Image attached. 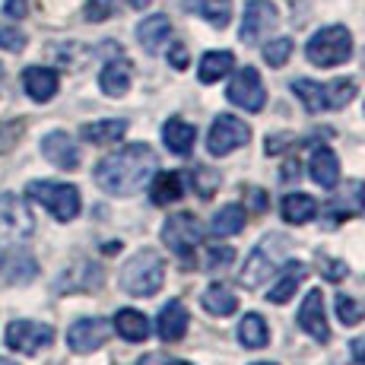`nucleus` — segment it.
<instances>
[{
	"label": "nucleus",
	"mask_w": 365,
	"mask_h": 365,
	"mask_svg": "<svg viewBox=\"0 0 365 365\" xmlns=\"http://www.w3.org/2000/svg\"><path fill=\"white\" fill-rule=\"evenodd\" d=\"M26 194L61 222L76 220V213H80V191L73 185H64V181H29Z\"/></svg>",
	"instance_id": "5"
},
{
	"label": "nucleus",
	"mask_w": 365,
	"mask_h": 365,
	"mask_svg": "<svg viewBox=\"0 0 365 365\" xmlns=\"http://www.w3.org/2000/svg\"><path fill=\"white\" fill-rule=\"evenodd\" d=\"M35 273H38V264H35V257H29L26 251L6 255L4 261H0V277H4L10 286L29 283V279H35Z\"/></svg>",
	"instance_id": "25"
},
{
	"label": "nucleus",
	"mask_w": 365,
	"mask_h": 365,
	"mask_svg": "<svg viewBox=\"0 0 365 365\" xmlns=\"http://www.w3.org/2000/svg\"><path fill=\"white\" fill-rule=\"evenodd\" d=\"M200 238H203V232H200L197 220H194L191 213H175V216H168L165 226H163V242H165L168 248H172L185 264L194 257V251H197Z\"/></svg>",
	"instance_id": "7"
},
{
	"label": "nucleus",
	"mask_w": 365,
	"mask_h": 365,
	"mask_svg": "<svg viewBox=\"0 0 365 365\" xmlns=\"http://www.w3.org/2000/svg\"><path fill=\"white\" fill-rule=\"evenodd\" d=\"M128 133V121L121 118H108V121H93V124H83L80 128V137L93 146H108V143H118V140Z\"/></svg>",
	"instance_id": "24"
},
{
	"label": "nucleus",
	"mask_w": 365,
	"mask_h": 365,
	"mask_svg": "<svg viewBox=\"0 0 365 365\" xmlns=\"http://www.w3.org/2000/svg\"><path fill=\"white\" fill-rule=\"evenodd\" d=\"M58 73L51 67H26L23 73V89L32 102H51L58 93Z\"/></svg>",
	"instance_id": "18"
},
{
	"label": "nucleus",
	"mask_w": 365,
	"mask_h": 365,
	"mask_svg": "<svg viewBox=\"0 0 365 365\" xmlns=\"http://www.w3.org/2000/svg\"><path fill=\"white\" fill-rule=\"evenodd\" d=\"M251 140V128L235 115H220L207 133V150L213 156H229Z\"/></svg>",
	"instance_id": "8"
},
{
	"label": "nucleus",
	"mask_w": 365,
	"mask_h": 365,
	"mask_svg": "<svg viewBox=\"0 0 365 365\" xmlns=\"http://www.w3.org/2000/svg\"><path fill=\"white\" fill-rule=\"evenodd\" d=\"M277 19H279V10L270 4V0H251V4L245 6L238 38H242L245 45H257V41L277 26Z\"/></svg>",
	"instance_id": "11"
},
{
	"label": "nucleus",
	"mask_w": 365,
	"mask_h": 365,
	"mask_svg": "<svg viewBox=\"0 0 365 365\" xmlns=\"http://www.w3.org/2000/svg\"><path fill=\"white\" fill-rule=\"evenodd\" d=\"M229 102L238 105V108L245 111H261L264 102H267V89L261 83V73H257L255 67H242L238 73L232 76V83H229Z\"/></svg>",
	"instance_id": "10"
},
{
	"label": "nucleus",
	"mask_w": 365,
	"mask_h": 365,
	"mask_svg": "<svg viewBox=\"0 0 365 365\" xmlns=\"http://www.w3.org/2000/svg\"><path fill=\"white\" fill-rule=\"evenodd\" d=\"M115 13H118V0H89L83 16H86L89 23H105V19H111Z\"/></svg>",
	"instance_id": "39"
},
{
	"label": "nucleus",
	"mask_w": 365,
	"mask_h": 365,
	"mask_svg": "<svg viewBox=\"0 0 365 365\" xmlns=\"http://www.w3.org/2000/svg\"><path fill=\"white\" fill-rule=\"evenodd\" d=\"M353 359L359 362V365H365V336H362V340H356V343H353Z\"/></svg>",
	"instance_id": "47"
},
{
	"label": "nucleus",
	"mask_w": 365,
	"mask_h": 365,
	"mask_svg": "<svg viewBox=\"0 0 365 365\" xmlns=\"http://www.w3.org/2000/svg\"><path fill=\"white\" fill-rule=\"evenodd\" d=\"M130 83H133V70H130V61H124V58L108 61V64L102 67V73H99L102 93L111 96V99H118V96L128 93Z\"/></svg>",
	"instance_id": "21"
},
{
	"label": "nucleus",
	"mask_w": 365,
	"mask_h": 365,
	"mask_svg": "<svg viewBox=\"0 0 365 365\" xmlns=\"http://www.w3.org/2000/svg\"><path fill=\"white\" fill-rule=\"evenodd\" d=\"M324 89H327V111L346 108L356 96V80H334V83H324Z\"/></svg>",
	"instance_id": "35"
},
{
	"label": "nucleus",
	"mask_w": 365,
	"mask_h": 365,
	"mask_svg": "<svg viewBox=\"0 0 365 365\" xmlns=\"http://www.w3.org/2000/svg\"><path fill=\"white\" fill-rule=\"evenodd\" d=\"M200 16L216 29H226L232 19V0H200Z\"/></svg>",
	"instance_id": "34"
},
{
	"label": "nucleus",
	"mask_w": 365,
	"mask_h": 365,
	"mask_svg": "<svg viewBox=\"0 0 365 365\" xmlns=\"http://www.w3.org/2000/svg\"><path fill=\"white\" fill-rule=\"evenodd\" d=\"M187 324H191V314H187V308L181 305L178 299H172L168 305L159 312L156 318V334L163 343H178L181 336L187 334Z\"/></svg>",
	"instance_id": "16"
},
{
	"label": "nucleus",
	"mask_w": 365,
	"mask_h": 365,
	"mask_svg": "<svg viewBox=\"0 0 365 365\" xmlns=\"http://www.w3.org/2000/svg\"><path fill=\"white\" fill-rule=\"evenodd\" d=\"M235 261V251L229 245H210L207 251V270H222Z\"/></svg>",
	"instance_id": "40"
},
{
	"label": "nucleus",
	"mask_w": 365,
	"mask_h": 365,
	"mask_svg": "<svg viewBox=\"0 0 365 365\" xmlns=\"http://www.w3.org/2000/svg\"><path fill=\"white\" fill-rule=\"evenodd\" d=\"M168 61H172L175 70H185V67H187V51H185V45H178V41H175V45L168 48Z\"/></svg>",
	"instance_id": "45"
},
{
	"label": "nucleus",
	"mask_w": 365,
	"mask_h": 365,
	"mask_svg": "<svg viewBox=\"0 0 365 365\" xmlns=\"http://www.w3.org/2000/svg\"><path fill=\"white\" fill-rule=\"evenodd\" d=\"M153 0H130V6H137V10H143V6H150Z\"/></svg>",
	"instance_id": "49"
},
{
	"label": "nucleus",
	"mask_w": 365,
	"mask_h": 365,
	"mask_svg": "<svg viewBox=\"0 0 365 365\" xmlns=\"http://www.w3.org/2000/svg\"><path fill=\"white\" fill-rule=\"evenodd\" d=\"M232 67H235L232 51H207L200 58L197 76H200V83H220Z\"/></svg>",
	"instance_id": "31"
},
{
	"label": "nucleus",
	"mask_w": 365,
	"mask_h": 365,
	"mask_svg": "<svg viewBox=\"0 0 365 365\" xmlns=\"http://www.w3.org/2000/svg\"><path fill=\"white\" fill-rule=\"evenodd\" d=\"M286 255H289V238L283 232H270L245 261V270L238 273L242 286L245 289H261L267 279L279 273V264L286 261Z\"/></svg>",
	"instance_id": "3"
},
{
	"label": "nucleus",
	"mask_w": 365,
	"mask_h": 365,
	"mask_svg": "<svg viewBox=\"0 0 365 365\" xmlns=\"http://www.w3.org/2000/svg\"><path fill=\"white\" fill-rule=\"evenodd\" d=\"M137 38L150 54H159L168 45V38H172V23H168V16H163V13L146 16L143 23L137 26Z\"/></svg>",
	"instance_id": "19"
},
{
	"label": "nucleus",
	"mask_w": 365,
	"mask_h": 365,
	"mask_svg": "<svg viewBox=\"0 0 365 365\" xmlns=\"http://www.w3.org/2000/svg\"><path fill=\"white\" fill-rule=\"evenodd\" d=\"M4 340H6V346L16 349V353L32 356V353H38V349L51 346L54 327L51 324H41V321H13V324L6 327Z\"/></svg>",
	"instance_id": "9"
},
{
	"label": "nucleus",
	"mask_w": 365,
	"mask_h": 365,
	"mask_svg": "<svg viewBox=\"0 0 365 365\" xmlns=\"http://www.w3.org/2000/svg\"><path fill=\"white\" fill-rule=\"evenodd\" d=\"M245 200L251 203V210H255V213H264V210H267V194L261 191V187H248V191H245Z\"/></svg>",
	"instance_id": "44"
},
{
	"label": "nucleus",
	"mask_w": 365,
	"mask_h": 365,
	"mask_svg": "<svg viewBox=\"0 0 365 365\" xmlns=\"http://www.w3.org/2000/svg\"><path fill=\"white\" fill-rule=\"evenodd\" d=\"M19 130H23V124H13L10 130H6V128H0V153H4V150H10V146H13V140L19 137Z\"/></svg>",
	"instance_id": "46"
},
{
	"label": "nucleus",
	"mask_w": 365,
	"mask_h": 365,
	"mask_svg": "<svg viewBox=\"0 0 365 365\" xmlns=\"http://www.w3.org/2000/svg\"><path fill=\"white\" fill-rule=\"evenodd\" d=\"M279 210H283V220L286 222L302 226V222L314 220V213H318V200L308 197V194H302V191H292V194H286V197H283Z\"/></svg>",
	"instance_id": "27"
},
{
	"label": "nucleus",
	"mask_w": 365,
	"mask_h": 365,
	"mask_svg": "<svg viewBox=\"0 0 365 365\" xmlns=\"http://www.w3.org/2000/svg\"><path fill=\"white\" fill-rule=\"evenodd\" d=\"M238 340H242L245 349H264L267 340H270V327H267V321L261 314L251 312L238 321Z\"/></svg>",
	"instance_id": "30"
},
{
	"label": "nucleus",
	"mask_w": 365,
	"mask_h": 365,
	"mask_svg": "<svg viewBox=\"0 0 365 365\" xmlns=\"http://www.w3.org/2000/svg\"><path fill=\"white\" fill-rule=\"evenodd\" d=\"M336 314H340L343 324H359V321L365 318V308L356 302L353 296H336Z\"/></svg>",
	"instance_id": "38"
},
{
	"label": "nucleus",
	"mask_w": 365,
	"mask_h": 365,
	"mask_svg": "<svg viewBox=\"0 0 365 365\" xmlns=\"http://www.w3.org/2000/svg\"><path fill=\"white\" fill-rule=\"evenodd\" d=\"M203 308H207L210 314H216V318H226V314H235V308H238V296L229 286H222V283H213V286H207L203 289Z\"/></svg>",
	"instance_id": "28"
},
{
	"label": "nucleus",
	"mask_w": 365,
	"mask_h": 365,
	"mask_svg": "<svg viewBox=\"0 0 365 365\" xmlns=\"http://www.w3.org/2000/svg\"><path fill=\"white\" fill-rule=\"evenodd\" d=\"M289 54H292V38H273L270 45L264 48V61L270 67H283L286 61H289Z\"/></svg>",
	"instance_id": "37"
},
{
	"label": "nucleus",
	"mask_w": 365,
	"mask_h": 365,
	"mask_svg": "<svg viewBox=\"0 0 365 365\" xmlns=\"http://www.w3.org/2000/svg\"><path fill=\"white\" fill-rule=\"evenodd\" d=\"M0 365H19V362H13V359H6V356H0Z\"/></svg>",
	"instance_id": "50"
},
{
	"label": "nucleus",
	"mask_w": 365,
	"mask_h": 365,
	"mask_svg": "<svg viewBox=\"0 0 365 365\" xmlns=\"http://www.w3.org/2000/svg\"><path fill=\"white\" fill-rule=\"evenodd\" d=\"M115 331L128 343H143L153 327H150V318H146L143 312H137V308H121V312L115 314Z\"/></svg>",
	"instance_id": "23"
},
{
	"label": "nucleus",
	"mask_w": 365,
	"mask_h": 365,
	"mask_svg": "<svg viewBox=\"0 0 365 365\" xmlns=\"http://www.w3.org/2000/svg\"><path fill=\"white\" fill-rule=\"evenodd\" d=\"M0 83H4V67H0Z\"/></svg>",
	"instance_id": "54"
},
{
	"label": "nucleus",
	"mask_w": 365,
	"mask_h": 365,
	"mask_svg": "<svg viewBox=\"0 0 365 365\" xmlns=\"http://www.w3.org/2000/svg\"><path fill=\"white\" fill-rule=\"evenodd\" d=\"M115 251H121V242H105V255H115Z\"/></svg>",
	"instance_id": "48"
},
{
	"label": "nucleus",
	"mask_w": 365,
	"mask_h": 365,
	"mask_svg": "<svg viewBox=\"0 0 365 365\" xmlns=\"http://www.w3.org/2000/svg\"><path fill=\"white\" fill-rule=\"evenodd\" d=\"M305 54L314 67H336L346 64L353 54V35L346 26H327V29L314 32L305 45Z\"/></svg>",
	"instance_id": "4"
},
{
	"label": "nucleus",
	"mask_w": 365,
	"mask_h": 365,
	"mask_svg": "<svg viewBox=\"0 0 365 365\" xmlns=\"http://www.w3.org/2000/svg\"><path fill=\"white\" fill-rule=\"evenodd\" d=\"M105 283V270L93 261H76L73 267H67L61 273V279L54 283L58 292H93Z\"/></svg>",
	"instance_id": "13"
},
{
	"label": "nucleus",
	"mask_w": 365,
	"mask_h": 365,
	"mask_svg": "<svg viewBox=\"0 0 365 365\" xmlns=\"http://www.w3.org/2000/svg\"><path fill=\"white\" fill-rule=\"evenodd\" d=\"M185 194V185H181V175L178 172H159L150 185V197L156 207H168Z\"/></svg>",
	"instance_id": "29"
},
{
	"label": "nucleus",
	"mask_w": 365,
	"mask_h": 365,
	"mask_svg": "<svg viewBox=\"0 0 365 365\" xmlns=\"http://www.w3.org/2000/svg\"><path fill=\"white\" fill-rule=\"evenodd\" d=\"M292 93H296V99L305 105L312 115H318V111H327V89H324V83L292 80Z\"/></svg>",
	"instance_id": "33"
},
{
	"label": "nucleus",
	"mask_w": 365,
	"mask_h": 365,
	"mask_svg": "<svg viewBox=\"0 0 365 365\" xmlns=\"http://www.w3.org/2000/svg\"><path fill=\"white\" fill-rule=\"evenodd\" d=\"M321 273H324L327 279H331V283H340L343 277H346V264L343 261H331V257H321Z\"/></svg>",
	"instance_id": "42"
},
{
	"label": "nucleus",
	"mask_w": 365,
	"mask_h": 365,
	"mask_svg": "<svg viewBox=\"0 0 365 365\" xmlns=\"http://www.w3.org/2000/svg\"><path fill=\"white\" fill-rule=\"evenodd\" d=\"M108 334H111V327L102 318H80L67 331V343L73 353H93V349H99L108 340Z\"/></svg>",
	"instance_id": "14"
},
{
	"label": "nucleus",
	"mask_w": 365,
	"mask_h": 365,
	"mask_svg": "<svg viewBox=\"0 0 365 365\" xmlns=\"http://www.w3.org/2000/svg\"><path fill=\"white\" fill-rule=\"evenodd\" d=\"M283 270H286V273H283V279H279V283H273V286H270V292H267V299L277 302V305H286V302L296 296L299 283L308 277V267L302 264V261H296V264H286Z\"/></svg>",
	"instance_id": "26"
},
{
	"label": "nucleus",
	"mask_w": 365,
	"mask_h": 365,
	"mask_svg": "<svg viewBox=\"0 0 365 365\" xmlns=\"http://www.w3.org/2000/svg\"><path fill=\"white\" fill-rule=\"evenodd\" d=\"M0 48L10 54H19L26 48V32L13 29V26H0Z\"/></svg>",
	"instance_id": "41"
},
{
	"label": "nucleus",
	"mask_w": 365,
	"mask_h": 365,
	"mask_svg": "<svg viewBox=\"0 0 365 365\" xmlns=\"http://www.w3.org/2000/svg\"><path fill=\"white\" fill-rule=\"evenodd\" d=\"M41 156H45L51 165L67 168V172L80 168V146H76L73 137L64 130H51L45 140H41Z\"/></svg>",
	"instance_id": "15"
},
{
	"label": "nucleus",
	"mask_w": 365,
	"mask_h": 365,
	"mask_svg": "<svg viewBox=\"0 0 365 365\" xmlns=\"http://www.w3.org/2000/svg\"><path fill=\"white\" fill-rule=\"evenodd\" d=\"M308 175L321 187H334L340 181V159L331 146H314L312 159H308Z\"/></svg>",
	"instance_id": "17"
},
{
	"label": "nucleus",
	"mask_w": 365,
	"mask_h": 365,
	"mask_svg": "<svg viewBox=\"0 0 365 365\" xmlns=\"http://www.w3.org/2000/svg\"><path fill=\"white\" fill-rule=\"evenodd\" d=\"M255 365H277V362H255Z\"/></svg>",
	"instance_id": "53"
},
{
	"label": "nucleus",
	"mask_w": 365,
	"mask_h": 365,
	"mask_svg": "<svg viewBox=\"0 0 365 365\" xmlns=\"http://www.w3.org/2000/svg\"><path fill=\"white\" fill-rule=\"evenodd\" d=\"M163 140L175 156H187L194 150V143H197V128L187 124L185 118H168L163 124Z\"/></svg>",
	"instance_id": "20"
},
{
	"label": "nucleus",
	"mask_w": 365,
	"mask_h": 365,
	"mask_svg": "<svg viewBox=\"0 0 365 365\" xmlns=\"http://www.w3.org/2000/svg\"><path fill=\"white\" fill-rule=\"evenodd\" d=\"M191 185H194V191H197L203 200L213 197V191L220 187V172H213L210 165H194L191 168Z\"/></svg>",
	"instance_id": "36"
},
{
	"label": "nucleus",
	"mask_w": 365,
	"mask_h": 365,
	"mask_svg": "<svg viewBox=\"0 0 365 365\" xmlns=\"http://www.w3.org/2000/svg\"><path fill=\"white\" fill-rule=\"evenodd\" d=\"M165 365H191V362H181V359H175V362H165Z\"/></svg>",
	"instance_id": "52"
},
{
	"label": "nucleus",
	"mask_w": 365,
	"mask_h": 365,
	"mask_svg": "<svg viewBox=\"0 0 365 365\" xmlns=\"http://www.w3.org/2000/svg\"><path fill=\"white\" fill-rule=\"evenodd\" d=\"M165 283V261L159 251H137L121 267V289L133 299H150Z\"/></svg>",
	"instance_id": "2"
},
{
	"label": "nucleus",
	"mask_w": 365,
	"mask_h": 365,
	"mask_svg": "<svg viewBox=\"0 0 365 365\" xmlns=\"http://www.w3.org/2000/svg\"><path fill=\"white\" fill-rule=\"evenodd\" d=\"M359 191H362V213H365V185H359Z\"/></svg>",
	"instance_id": "51"
},
{
	"label": "nucleus",
	"mask_w": 365,
	"mask_h": 365,
	"mask_svg": "<svg viewBox=\"0 0 365 365\" xmlns=\"http://www.w3.org/2000/svg\"><path fill=\"white\" fill-rule=\"evenodd\" d=\"M359 210H362V191H359V185H346L340 194H334V197L327 200V207H324V220L334 226V222L346 220V216L359 213Z\"/></svg>",
	"instance_id": "22"
},
{
	"label": "nucleus",
	"mask_w": 365,
	"mask_h": 365,
	"mask_svg": "<svg viewBox=\"0 0 365 365\" xmlns=\"http://www.w3.org/2000/svg\"><path fill=\"white\" fill-rule=\"evenodd\" d=\"M245 222H248V210L238 207V203H229V207H222L220 213L210 220V232L213 235H235L245 229Z\"/></svg>",
	"instance_id": "32"
},
{
	"label": "nucleus",
	"mask_w": 365,
	"mask_h": 365,
	"mask_svg": "<svg viewBox=\"0 0 365 365\" xmlns=\"http://www.w3.org/2000/svg\"><path fill=\"white\" fill-rule=\"evenodd\" d=\"M299 327L305 331L312 340L318 343H327L331 340V324H327V314H324V296L321 289H312L305 296V302L299 305Z\"/></svg>",
	"instance_id": "12"
},
{
	"label": "nucleus",
	"mask_w": 365,
	"mask_h": 365,
	"mask_svg": "<svg viewBox=\"0 0 365 365\" xmlns=\"http://www.w3.org/2000/svg\"><path fill=\"white\" fill-rule=\"evenodd\" d=\"M35 232V216L29 213L23 197L16 194H0V245H23Z\"/></svg>",
	"instance_id": "6"
},
{
	"label": "nucleus",
	"mask_w": 365,
	"mask_h": 365,
	"mask_svg": "<svg viewBox=\"0 0 365 365\" xmlns=\"http://www.w3.org/2000/svg\"><path fill=\"white\" fill-rule=\"evenodd\" d=\"M4 13L10 19H23L29 13V0H4Z\"/></svg>",
	"instance_id": "43"
},
{
	"label": "nucleus",
	"mask_w": 365,
	"mask_h": 365,
	"mask_svg": "<svg viewBox=\"0 0 365 365\" xmlns=\"http://www.w3.org/2000/svg\"><path fill=\"white\" fill-rule=\"evenodd\" d=\"M156 165H159L156 153L146 143H128L124 150L111 153V156H105L102 163L96 165V185H99L105 194L128 197V194H137L140 187L150 181Z\"/></svg>",
	"instance_id": "1"
}]
</instances>
